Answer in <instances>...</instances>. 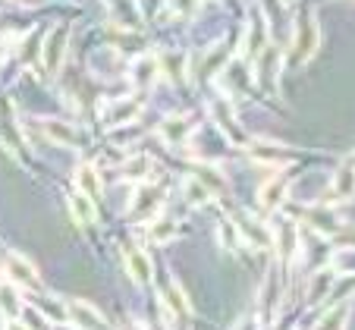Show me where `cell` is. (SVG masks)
<instances>
[{"label": "cell", "mask_w": 355, "mask_h": 330, "mask_svg": "<svg viewBox=\"0 0 355 330\" xmlns=\"http://www.w3.org/2000/svg\"><path fill=\"white\" fill-rule=\"evenodd\" d=\"M201 0H170V7H173L176 16H195Z\"/></svg>", "instance_id": "obj_31"}, {"label": "cell", "mask_w": 355, "mask_h": 330, "mask_svg": "<svg viewBox=\"0 0 355 330\" xmlns=\"http://www.w3.org/2000/svg\"><path fill=\"white\" fill-rule=\"evenodd\" d=\"M233 223H236V229H239V239H242V243L255 245V249L274 245V239L268 236V227H264V220H258V217H252V214H239Z\"/></svg>", "instance_id": "obj_4"}, {"label": "cell", "mask_w": 355, "mask_h": 330, "mask_svg": "<svg viewBox=\"0 0 355 330\" xmlns=\"http://www.w3.org/2000/svg\"><path fill=\"white\" fill-rule=\"evenodd\" d=\"M182 69H186V54H182V51H167V54H161V73H167V79L180 82Z\"/></svg>", "instance_id": "obj_24"}, {"label": "cell", "mask_w": 355, "mask_h": 330, "mask_svg": "<svg viewBox=\"0 0 355 330\" xmlns=\"http://www.w3.org/2000/svg\"><path fill=\"white\" fill-rule=\"evenodd\" d=\"M67 318L79 324L82 330H110L107 321L98 315V309L88 305V302H82V299H69L67 302Z\"/></svg>", "instance_id": "obj_5"}, {"label": "cell", "mask_w": 355, "mask_h": 330, "mask_svg": "<svg viewBox=\"0 0 355 330\" xmlns=\"http://www.w3.org/2000/svg\"><path fill=\"white\" fill-rule=\"evenodd\" d=\"M264 38H268V22L261 19V16H252V22H248V28H245V41H242V54L252 60V57L258 54L264 47Z\"/></svg>", "instance_id": "obj_16"}, {"label": "cell", "mask_w": 355, "mask_h": 330, "mask_svg": "<svg viewBox=\"0 0 355 330\" xmlns=\"http://www.w3.org/2000/svg\"><path fill=\"white\" fill-rule=\"evenodd\" d=\"M236 330H261V321H258V318H245Z\"/></svg>", "instance_id": "obj_32"}, {"label": "cell", "mask_w": 355, "mask_h": 330, "mask_svg": "<svg viewBox=\"0 0 355 330\" xmlns=\"http://www.w3.org/2000/svg\"><path fill=\"white\" fill-rule=\"evenodd\" d=\"M3 57H7V41L0 38V60H3Z\"/></svg>", "instance_id": "obj_34"}, {"label": "cell", "mask_w": 355, "mask_h": 330, "mask_svg": "<svg viewBox=\"0 0 355 330\" xmlns=\"http://www.w3.org/2000/svg\"><path fill=\"white\" fill-rule=\"evenodd\" d=\"M217 243H220L223 249H236V245L242 243V239H239V229H236V223L227 220V217L217 223Z\"/></svg>", "instance_id": "obj_27"}, {"label": "cell", "mask_w": 355, "mask_h": 330, "mask_svg": "<svg viewBox=\"0 0 355 330\" xmlns=\"http://www.w3.org/2000/svg\"><path fill=\"white\" fill-rule=\"evenodd\" d=\"M164 205V189L161 186H141L139 196L132 202V217H151Z\"/></svg>", "instance_id": "obj_13"}, {"label": "cell", "mask_w": 355, "mask_h": 330, "mask_svg": "<svg viewBox=\"0 0 355 330\" xmlns=\"http://www.w3.org/2000/svg\"><path fill=\"white\" fill-rule=\"evenodd\" d=\"M286 192H289V180H286V176H283V173L270 176V180L261 186V192H258V202H261L264 214H268V211H274V208H280L283 198H286Z\"/></svg>", "instance_id": "obj_10"}, {"label": "cell", "mask_w": 355, "mask_h": 330, "mask_svg": "<svg viewBox=\"0 0 355 330\" xmlns=\"http://www.w3.org/2000/svg\"><path fill=\"white\" fill-rule=\"evenodd\" d=\"M44 132H47L51 141H57V145H69V148H82V141H85V132H82L76 123H63V120H47Z\"/></svg>", "instance_id": "obj_7"}, {"label": "cell", "mask_w": 355, "mask_h": 330, "mask_svg": "<svg viewBox=\"0 0 355 330\" xmlns=\"http://www.w3.org/2000/svg\"><path fill=\"white\" fill-rule=\"evenodd\" d=\"M330 286H334V274H330V270H324V274H318L315 277V283H311V302H321L324 296H327V290Z\"/></svg>", "instance_id": "obj_29"}, {"label": "cell", "mask_w": 355, "mask_h": 330, "mask_svg": "<svg viewBox=\"0 0 355 330\" xmlns=\"http://www.w3.org/2000/svg\"><path fill=\"white\" fill-rule=\"evenodd\" d=\"M195 180H198L201 186L208 189V192H227V176H223L217 167L198 164V167H195Z\"/></svg>", "instance_id": "obj_21"}, {"label": "cell", "mask_w": 355, "mask_h": 330, "mask_svg": "<svg viewBox=\"0 0 355 330\" xmlns=\"http://www.w3.org/2000/svg\"><path fill=\"white\" fill-rule=\"evenodd\" d=\"M161 293H164V311H167V315H173V318H186L189 311H192L186 290H182V286L173 280V277H167V286H164Z\"/></svg>", "instance_id": "obj_12"}, {"label": "cell", "mask_w": 355, "mask_h": 330, "mask_svg": "<svg viewBox=\"0 0 355 330\" xmlns=\"http://www.w3.org/2000/svg\"><path fill=\"white\" fill-rule=\"evenodd\" d=\"M0 311L7 318H16L22 311V296H19V290H16L13 283H0Z\"/></svg>", "instance_id": "obj_22"}, {"label": "cell", "mask_w": 355, "mask_h": 330, "mask_svg": "<svg viewBox=\"0 0 355 330\" xmlns=\"http://www.w3.org/2000/svg\"><path fill=\"white\" fill-rule=\"evenodd\" d=\"M161 135L167 145H182V141L189 139V120H182V116H167V120L161 123Z\"/></svg>", "instance_id": "obj_19"}, {"label": "cell", "mask_w": 355, "mask_h": 330, "mask_svg": "<svg viewBox=\"0 0 355 330\" xmlns=\"http://www.w3.org/2000/svg\"><path fill=\"white\" fill-rule=\"evenodd\" d=\"M355 196V167H340V173L334 176L330 186V198H352Z\"/></svg>", "instance_id": "obj_20"}, {"label": "cell", "mask_w": 355, "mask_h": 330, "mask_svg": "<svg viewBox=\"0 0 355 330\" xmlns=\"http://www.w3.org/2000/svg\"><path fill=\"white\" fill-rule=\"evenodd\" d=\"M182 189H186V202H189V205H195V208H205V205L211 202V192H208L205 186H201V182L195 180V176H189L186 186H182Z\"/></svg>", "instance_id": "obj_26"}, {"label": "cell", "mask_w": 355, "mask_h": 330, "mask_svg": "<svg viewBox=\"0 0 355 330\" xmlns=\"http://www.w3.org/2000/svg\"><path fill=\"white\" fill-rule=\"evenodd\" d=\"M76 182H79L82 196H88L92 202H98V198H101L104 182H101V173H98V167H94V164H82V167L76 170Z\"/></svg>", "instance_id": "obj_15"}, {"label": "cell", "mask_w": 355, "mask_h": 330, "mask_svg": "<svg viewBox=\"0 0 355 330\" xmlns=\"http://www.w3.org/2000/svg\"><path fill=\"white\" fill-rule=\"evenodd\" d=\"M274 249L283 261L295 258V252H299V227H295V220H283L274 227Z\"/></svg>", "instance_id": "obj_6"}, {"label": "cell", "mask_w": 355, "mask_h": 330, "mask_svg": "<svg viewBox=\"0 0 355 330\" xmlns=\"http://www.w3.org/2000/svg\"><path fill=\"white\" fill-rule=\"evenodd\" d=\"M318 41H321V28H318V19L311 10H302L299 19H295V38H293V63L311 60L318 51Z\"/></svg>", "instance_id": "obj_1"}, {"label": "cell", "mask_w": 355, "mask_h": 330, "mask_svg": "<svg viewBox=\"0 0 355 330\" xmlns=\"http://www.w3.org/2000/svg\"><path fill=\"white\" fill-rule=\"evenodd\" d=\"M148 167H151V161H148V157H132V161L123 164V176H129V180H145Z\"/></svg>", "instance_id": "obj_28"}, {"label": "cell", "mask_w": 355, "mask_h": 330, "mask_svg": "<svg viewBox=\"0 0 355 330\" xmlns=\"http://www.w3.org/2000/svg\"><path fill=\"white\" fill-rule=\"evenodd\" d=\"M38 54H41V41H38V32H32L26 41H22L19 57H22L26 63H32V60H38Z\"/></svg>", "instance_id": "obj_30"}, {"label": "cell", "mask_w": 355, "mask_h": 330, "mask_svg": "<svg viewBox=\"0 0 355 330\" xmlns=\"http://www.w3.org/2000/svg\"><path fill=\"white\" fill-rule=\"evenodd\" d=\"M67 41H69V26H54L47 41L41 44V63H44L47 73H57L67 54Z\"/></svg>", "instance_id": "obj_2"}, {"label": "cell", "mask_w": 355, "mask_h": 330, "mask_svg": "<svg viewBox=\"0 0 355 330\" xmlns=\"http://www.w3.org/2000/svg\"><path fill=\"white\" fill-rule=\"evenodd\" d=\"M211 110H214V123H217V129H223L230 141L248 145V135L242 132V126L236 123V107H233V101H230V98H217V101L211 104Z\"/></svg>", "instance_id": "obj_3"}, {"label": "cell", "mask_w": 355, "mask_h": 330, "mask_svg": "<svg viewBox=\"0 0 355 330\" xmlns=\"http://www.w3.org/2000/svg\"><path fill=\"white\" fill-rule=\"evenodd\" d=\"M176 233H180V223L170 220V217H155V220H151V229H148V236L161 245H167L170 239H176Z\"/></svg>", "instance_id": "obj_23"}, {"label": "cell", "mask_w": 355, "mask_h": 330, "mask_svg": "<svg viewBox=\"0 0 355 330\" xmlns=\"http://www.w3.org/2000/svg\"><path fill=\"white\" fill-rule=\"evenodd\" d=\"M141 110V101L139 98H116L114 104H110L107 110H104V120L110 123V126H120V123H132L135 116H139Z\"/></svg>", "instance_id": "obj_14"}, {"label": "cell", "mask_w": 355, "mask_h": 330, "mask_svg": "<svg viewBox=\"0 0 355 330\" xmlns=\"http://www.w3.org/2000/svg\"><path fill=\"white\" fill-rule=\"evenodd\" d=\"M157 73H161V69H157V60L155 57H141L139 63H135V82H139V88H148L151 85V82L157 79Z\"/></svg>", "instance_id": "obj_25"}, {"label": "cell", "mask_w": 355, "mask_h": 330, "mask_svg": "<svg viewBox=\"0 0 355 330\" xmlns=\"http://www.w3.org/2000/svg\"><path fill=\"white\" fill-rule=\"evenodd\" d=\"M3 330H28V327H26V321H16V318H10V321L3 324Z\"/></svg>", "instance_id": "obj_33"}, {"label": "cell", "mask_w": 355, "mask_h": 330, "mask_svg": "<svg viewBox=\"0 0 355 330\" xmlns=\"http://www.w3.org/2000/svg\"><path fill=\"white\" fill-rule=\"evenodd\" d=\"M7 274H10V283L13 286H38V270L32 268V261L19 255V252H10L7 255Z\"/></svg>", "instance_id": "obj_8"}, {"label": "cell", "mask_w": 355, "mask_h": 330, "mask_svg": "<svg viewBox=\"0 0 355 330\" xmlns=\"http://www.w3.org/2000/svg\"><path fill=\"white\" fill-rule=\"evenodd\" d=\"M349 311H352V302L334 305V309H330L321 321H315V327H311V330H343V327H346V321H349Z\"/></svg>", "instance_id": "obj_18"}, {"label": "cell", "mask_w": 355, "mask_h": 330, "mask_svg": "<svg viewBox=\"0 0 355 330\" xmlns=\"http://www.w3.org/2000/svg\"><path fill=\"white\" fill-rule=\"evenodd\" d=\"M245 148L258 164H268V167H280V164L289 161V151L277 141H248Z\"/></svg>", "instance_id": "obj_11"}, {"label": "cell", "mask_w": 355, "mask_h": 330, "mask_svg": "<svg viewBox=\"0 0 355 330\" xmlns=\"http://www.w3.org/2000/svg\"><path fill=\"white\" fill-rule=\"evenodd\" d=\"M69 211H73V220L82 223V227H88V223L98 220V214H94V202L88 196H82V192H73V196H69Z\"/></svg>", "instance_id": "obj_17"}, {"label": "cell", "mask_w": 355, "mask_h": 330, "mask_svg": "<svg viewBox=\"0 0 355 330\" xmlns=\"http://www.w3.org/2000/svg\"><path fill=\"white\" fill-rule=\"evenodd\" d=\"M123 258H126V270L135 283H151L155 270H151V258H148V252H141L139 245H126V249H123Z\"/></svg>", "instance_id": "obj_9"}]
</instances>
